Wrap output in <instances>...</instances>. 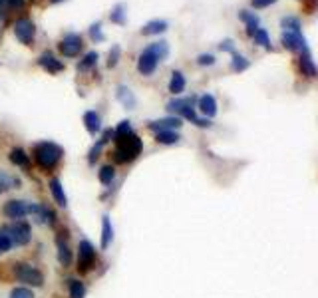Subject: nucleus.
Here are the masks:
<instances>
[{
	"mask_svg": "<svg viewBox=\"0 0 318 298\" xmlns=\"http://www.w3.org/2000/svg\"><path fill=\"white\" fill-rule=\"evenodd\" d=\"M167 56H169V44L163 42V40L161 42H153V44H149L141 52V56L137 60V68H139V72L143 76H152L157 70L159 62L165 60Z\"/></svg>",
	"mask_w": 318,
	"mask_h": 298,
	"instance_id": "nucleus-1",
	"label": "nucleus"
},
{
	"mask_svg": "<svg viewBox=\"0 0 318 298\" xmlns=\"http://www.w3.org/2000/svg\"><path fill=\"white\" fill-rule=\"evenodd\" d=\"M114 141L118 143V147L114 151V159H116L118 163H129V161H134L137 155L141 153V149H143L141 137L136 135L134 132L123 135L120 139H114Z\"/></svg>",
	"mask_w": 318,
	"mask_h": 298,
	"instance_id": "nucleus-2",
	"label": "nucleus"
},
{
	"mask_svg": "<svg viewBox=\"0 0 318 298\" xmlns=\"http://www.w3.org/2000/svg\"><path fill=\"white\" fill-rule=\"evenodd\" d=\"M34 157L38 165L46 169V171H52L58 161L62 159V147L52 143V141H42V143H36L34 145Z\"/></svg>",
	"mask_w": 318,
	"mask_h": 298,
	"instance_id": "nucleus-3",
	"label": "nucleus"
},
{
	"mask_svg": "<svg viewBox=\"0 0 318 298\" xmlns=\"http://www.w3.org/2000/svg\"><path fill=\"white\" fill-rule=\"evenodd\" d=\"M6 237L12 240V245H28L30 243V238H32V227L26 221H14V223H10V225H6V227H2L0 229Z\"/></svg>",
	"mask_w": 318,
	"mask_h": 298,
	"instance_id": "nucleus-4",
	"label": "nucleus"
},
{
	"mask_svg": "<svg viewBox=\"0 0 318 298\" xmlns=\"http://www.w3.org/2000/svg\"><path fill=\"white\" fill-rule=\"evenodd\" d=\"M40 209V205H36V203H32V201H20V199H14V201H8V203H4V207H2V213H4V217H8V219H22V217H34L36 215V211Z\"/></svg>",
	"mask_w": 318,
	"mask_h": 298,
	"instance_id": "nucleus-5",
	"label": "nucleus"
},
{
	"mask_svg": "<svg viewBox=\"0 0 318 298\" xmlns=\"http://www.w3.org/2000/svg\"><path fill=\"white\" fill-rule=\"evenodd\" d=\"M93 267H96V249L88 238H82L78 245V270L86 274Z\"/></svg>",
	"mask_w": 318,
	"mask_h": 298,
	"instance_id": "nucleus-6",
	"label": "nucleus"
},
{
	"mask_svg": "<svg viewBox=\"0 0 318 298\" xmlns=\"http://www.w3.org/2000/svg\"><path fill=\"white\" fill-rule=\"evenodd\" d=\"M14 276L20 283L30 284V286H42L44 284V274L28 263H18L14 267Z\"/></svg>",
	"mask_w": 318,
	"mask_h": 298,
	"instance_id": "nucleus-7",
	"label": "nucleus"
},
{
	"mask_svg": "<svg viewBox=\"0 0 318 298\" xmlns=\"http://www.w3.org/2000/svg\"><path fill=\"white\" fill-rule=\"evenodd\" d=\"M14 36L22 44H32L36 36V26L30 18H18L14 22Z\"/></svg>",
	"mask_w": 318,
	"mask_h": 298,
	"instance_id": "nucleus-8",
	"label": "nucleus"
},
{
	"mask_svg": "<svg viewBox=\"0 0 318 298\" xmlns=\"http://www.w3.org/2000/svg\"><path fill=\"white\" fill-rule=\"evenodd\" d=\"M280 42H283V46H285L287 50H290V52L310 54V50H308V44H306V40H304L303 32H301V34H294V32H283Z\"/></svg>",
	"mask_w": 318,
	"mask_h": 298,
	"instance_id": "nucleus-9",
	"label": "nucleus"
},
{
	"mask_svg": "<svg viewBox=\"0 0 318 298\" xmlns=\"http://www.w3.org/2000/svg\"><path fill=\"white\" fill-rule=\"evenodd\" d=\"M82 48H84V42L78 34H66L60 42V54L64 58H76L82 52Z\"/></svg>",
	"mask_w": 318,
	"mask_h": 298,
	"instance_id": "nucleus-10",
	"label": "nucleus"
},
{
	"mask_svg": "<svg viewBox=\"0 0 318 298\" xmlns=\"http://www.w3.org/2000/svg\"><path fill=\"white\" fill-rule=\"evenodd\" d=\"M181 125H183L181 118H173V116H171V118H163V119H157V121H152L147 127L157 134V132H167V129H173V132H175V129H179Z\"/></svg>",
	"mask_w": 318,
	"mask_h": 298,
	"instance_id": "nucleus-11",
	"label": "nucleus"
},
{
	"mask_svg": "<svg viewBox=\"0 0 318 298\" xmlns=\"http://www.w3.org/2000/svg\"><path fill=\"white\" fill-rule=\"evenodd\" d=\"M38 64L44 68L46 72H50V74H58V72H62V70H64V64H62L58 58H54L50 52L42 54V56L38 58Z\"/></svg>",
	"mask_w": 318,
	"mask_h": 298,
	"instance_id": "nucleus-12",
	"label": "nucleus"
},
{
	"mask_svg": "<svg viewBox=\"0 0 318 298\" xmlns=\"http://www.w3.org/2000/svg\"><path fill=\"white\" fill-rule=\"evenodd\" d=\"M56 249H58V260L62 267H70L72 265V251L70 245L66 243L64 237H56Z\"/></svg>",
	"mask_w": 318,
	"mask_h": 298,
	"instance_id": "nucleus-13",
	"label": "nucleus"
},
{
	"mask_svg": "<svg viewBox=\"0 0 318 298\" xmlns=\"http://www.w3.org/2000/svg\"><path fill=\"white\" fill-rule=\"evenodd\" d=\"M199 109H201V114H205L207 118L217 116V100L213 98L211 94L201 96V98H199Z\"/></svg>",
	"mask_w": 318,
	"mask_h": 298,
	"instance_id": "nucleus-14",
	"label": "nucleus"
},
{
	"mask_svg": "<svg viewBox=\"0 0 318 298\" xmlns=\"http://www.w3.org/2000/svg\"><path fill=\"white\" fill-rule=\"evenodd\" d=\"M298 68H301V74L306 76V78H316L318 76V68L314 66L310 54H301V58H298Z\"/></svg>",
	"mask_w": 318,
	"mask_h": 298,
	"instance_id": "nucleus-15",
	"label": "nucleus"
},
{
	"mask_svg": "<svg viewBox=\"0 0 318 298\" xmlns=\"http://www.w3.org/2000/svg\"><path fill=\"white\" fill-rule=\"evenodd\" d=\"M116 96H118V100H120L121 105H123L125 109H134V107H136V96H134V91H132L129 88H125V86H118Z\"/></svg>",
	"mask_w": 318,
	"mask_h": 298,
	"instance_id": "nucleus-16",
	"label": "nucleus"
},
{
	"mask_svg": "<svg viewBox=\"0 0 318 298\" xmlns=\"http://www.w3.org/2000/svg\"><path fill=\"white\" fill-rule=\"evenodd\" d=\"M50 191H52V197H54V201L60 205V207H66L68 205V199H66V193H64V189H62V183L60 179H50Z\"/></svg>",
	"mask_w": 318,
	"mask_h": 298,
	"instance_id": "nucleus-17",
	"label": "nucleus"
},
{
	"mask_svg": "<svg viewBox=\"0 0 318 298\" xmlns=\"http://www.w3.org/2000/svg\"><path fill=\"white\" fill-rule=\"evenodd\" d=\"M167 28H169V24H167L165 20H152V22H147L141 28V34L143 36H155V34H163Z\"/></svg>",
	"mask_w": 318,
	"mask_h": 298,
	"instance_id": "nucleus-18",
	"label": "nucleus"
},
{
	"mask_svg": "<svg viewBox=\"0 0 318 298\" xmlns=\"http://www.w3.org/2000/svg\"><path fill=\"white\" fill-rule=\"evenodd\" d=\"M239 18L247 24V34L249 36H255V32L258 30V16L249 12V10H241L239 12Z\"/></svg>",
	"mask_w": 318,
	"mask_h": 298,
	"instance_id": "nucleus-19",
	"label": "nucleus"
},
{
	"mask_svg": "<svg viewBox=\"0 0 318 298\" xmlns=\"http://www.w3.org/2000/svg\"><path fill=\"white\" fill-rule=\"evenodd\" d=\"M111 240H114V227H111L109 217L104 215V219H102V249H107L111 245Z\"/></svg>",
	"mask_w": 318,
	"mask_h": 298,
	"instance_id": "nucleus-20",
	"label": "nucleus"
},
{
	"mask_svg": "<svg viewBox=\"0 0 318 298\" xmlns=\"http://www.w3.org/2000/svg\"><path fill=\"white\" fill-rule=\"evenodd\" d=\"M84 123H86V129L90 132V135H93L100 132L102 119H100V116H98L96 111H86V114H84Z\"/></svg>",
	"mask_w": 318,
	"mask_h": 298,
	"instance_id": "nucleus-21",
	"label": "nucleus"
},
{
	"mask_svg": "<svg viewBox=\"0 0 318 298\" xmlns=\"http://www.w3.org/2000/svg\"><path fill=\"white\" fill-rule=\"evenodd\" d=\"M36 223L40 225H54V221H56V215H54V211L52 209L44 207V205H40V209L36 211Z\"/></svg>",
	"mask_w": 318,
	"mask_h": 298,
	"instance_id": "nucleus-22",
	"label": "nucleus"
},
{
	"mask_svg": "<svg viewBox=\"0 0 318 298\" xmlns=\"http://www.w3.org/2000/svg\"><path fill=\"white\" fill-rule=\"evenodd\" d=\"M12 187H20V179L8 175L6 171H0V195L10 191Z\"/></svg>",
	"mask_w": 318,
	"mask_h": 298,
	"instance_id": "nucleus-23",
	"label": "nucleus"
},
{
	"mask_svg": "<svg viewBox=\"0 0 318 298\" xmlns=\"http://www.w3.org/2000/svg\"><path fill=\"white\" fill-rule=\"evenodd\" d=\"M183 89H185V76L181 72H173L171 74V82H169V91L171 94H175V96H179Z\"/></svg>",
	"mask_w": 318,
	"mask_h": 298,
	"instance_id": "nucleus-24",
	"label": "nucleus"
},
{
	"mask_svg": "<svg viewBox=\"0 0 318 298\" xmlns=\"http://www.w3.org/2000/svg\"><path fill=\"white\" fill-rule=\"evenodd\" d=\"M10 161L14 165H18V167H30V159H28V155H26V151L20 147H14L12 151H10Z\"/></svg>",
	"mask_w": 318,
	"mask_h": 298,
	"instance_id": "nucleus-25",
	"label": "nucleus"
},
{
	"mask_svg": "<svg viewBox=\"0 0 318 298\" xmlns=\"http://www.w3.org/2000/svg\"><path fill=\"white\" fill-rule=\"evenodd\" d=\"M155 139H157V143H161V145H173V143H177L181 137H179L177 132L167 129V132H157Z\"/></svg>",
	"mask_w": 318,
	"mask_h": 298,
	"instance_id": "nucleus-26",
	"label": "nucleus"
},
{
	"mask_svg": "<svg viewBox=\"0 0 318 298\" xmlns=\"http://www.w3.org/2000/svg\"><path fill=\"white\" fill-rule=\"evenodd\" d=\"M68 290H70V298H86V286L82 281L70 278L68 281Z\"/></svg>",
	"mask_w": 318,
	"mask_h": 298,
	"instance_id": "nucleus-27",
	"label": "nucleus"
},
{
	"mask_svg": "<svg viewBox=\"0 0 318 298\" xmlns=\"http://www.w3.org/2000/svg\"><path fill=\"white\" fill-rule=\"evenodd\" d=\"M109 20L114 22V24H125L127 22V14H125V4H116L114 6V10H111V14H109Z\"/></svg>",
	"mask_w": 318,
	"mask_h": 298,
	"instance_id": "nucleus-28",
	"label": "nucleus"
},
{
	"mask_svg": "<svg viewBox=\"0 0 318 298\" xmlns=\"http://www.w3.org/2000/svg\"><path fill=\"white\" fill-rule=\"evenodd\" d=\"M280 26L283 32H294V34H301V20L294 18V16H287L280 20Z\"/></svg>",
	"mask_w": 318,
	"mask_h": 298,
	"instance_id": "nucleus-29",
	"label": "nucleus"
},
{
	"mask_svg": "<svg viewBox=\"0 0 318 298\" xmlns=\"http://www.w3.org/2000/svg\"><path fill=\"white\" fill-rule=\"evenodd\" d=\"M233 56V60H231V70L233 72H245L249 66H251V62L245 58V56H241V54H231Z\"/></svg>",
	"mask_w": 318,
	"mask_h": 298,
	"instance_id": "nucleus-30",
	"label": "nucleus"
},
{
	"mask_svg": "<svg viewBox=\"0 0 318 298\" xmlns=\"http://www.w3.org/2000/svg\"><path fill=\"white\" fill-rule=\"evenodd\" d=\"M187 105H193V100L189 98V100H171L169 104H167V111H175V114H181L183 109L187 107Z\"/></svg>",
	"mask_w": 318,
	"mask_h": 298,
	"instance_id": "nucleus-31",
	"label": "nucleus"
},
{
	"mask_svg": "<svg viewBox=\"0 0 318 298\" xmlns=\"http://www.w3.org/2000/svg\"><path fill=\"white\" fill-rule=\"evenodd\" d=\"M100 183L102 185H109L111 181H114V177H116V169L111 167V165H104L102 169H100Z\"/></svg>",
	"mask_w": 318,
	"mask_h": 298,
	"instance_id": "nucleus-32",
	"label": "nucleus"
},
{
	"mask_svg": "<svg viewBox=\"0 0 318 298\" xmlns=\"http://www.w3.org/2000/svg\"><path fill=\"white\" fill-rule=\"evenodd\" d=\"M96 62H98V52H90V54H86L84 60L78 64V70L80 72H86V70H90V68L96 66Z\"/></svg>",
	"mask_w": 318,
	"mask_h": 298,
	"instance_id": "nucleus-33",
	"label": "nucleus"
},
{
	"mask_svg": "<svg viewBox=\"0 0 318 298\" xmlns=\"http://www.w3.org/2000/svg\"><path fill=\"white\" fill-rule=\"evenodd\" d=\"M253 38H255V42H257L258 46H263V48H267V50L273 48V46H271V38H269V32L265 28H258Z\"/></svg>",
	"mask_w": 318,
	"mask_h": 298,
	"instance_id": "nucleus-34",
	"label": "nucleus"
},
{
	"mask_svg": "<svg viewBox=\"0 0 318 298\" xmlns=\"http://www.w3.org/2000/svg\"><path fill=\"white\" fill-rule=\"evenodd\" d=\"M120 56H121V48L118 44L111 46V50H109V56H107V68H116L118 66V62H120Z\"/></svg>",
	"mask_w": 318,
	"mask_h": 298,
	"instance_id": "nucleus-35",
	"label": "nucleus"
},
{
	"mask_svg": "<svg viewBox=\"0 0 318 298\" xmlns=\"http://www.w3.org/2000/svg\"><path fill=\"white\" fill-rule=\"evenodd\" d=\"M104 145H106V141H104V139H100V141H98V143L90 149V155H88V161H90V165H93L96 161H98V157H100V153H102Z\"/></svg>",
	"mask_w": 318,
	"mask_h": 298,
	"instance_id": "nucleus-36",
	"label": "nucleus"
},
{
	"mask_svg": "<svg viewBox=\"0 0 318 298\" xmlns=\"http://www.w3.org/2000/svg\"><path fill=\"white\" fill-rule=\"evenodd\" d=\"M90 36L93 42H102L104 40V34H102V26H100V22H96V24H91L90 26Z\"/></svg>",
	"mask_w": 318,
	"mask_h": 298,
	"instance_id": "nucleus-37",
	"label": "nucleus"
},
{
	"mask_svg": "<svg viewBox=\"0 0 318 298\" xmlns=\"http://www.w3.org/2000/svg\"><path fill=\"white\" fill-rule=\"evenodd\" d=\"M10 298H34V294H32V290H28V288L18 286V288H14L10 292Z\"/></svg>",
	"mask_w": 318,
	"mask_h": 298,
	"instance_id": "nucleus-38",
	"label": "nucleus"
},
{
	"mask_svg": "<svg viewBox=\"0 0 318 298\" xmlns=\"http://www.w3.org/2000/svg\"><path fill=\"white\" fill-rule=\"evenodd\" d=\"M12 247H14V245H12V240H10V238H8L6 235H4V233H2V231H0V254L6 253V251H10Z\"/></svg>",
	"mask_w": 318,
	"mask_h": 298,
	"instance_id": "nucleus-39",
	"label": "nucleus"
},
{
	"mask_svg": "<svg viewBox=\"0 0 318 298\" xmlns=\"http://www.w3.org/2000/svg\"><path fill=\"white\" fill-rule=\"evenodd\" d=\"M197 64L199 66H213L215 64V56L213 54H199Z\"/></svg>",
	"mask_w": 318,
	"mask_h": 298,
	"instance_id": "nucleus-40",
	"label": "nucleus"
},
{
	"mask_svg": "<svg viewBox=\"0 0 318 298\" xmlns=\"http://www.w3.org/2000/svg\"><path fill=\"white\" fill-rule=\"evenodd\" d=\"M219 48H221V52H229V54H235V42H233V40H223V42L219 44Z\"/></svg>",
	"mask_w": 318,
	"mask_h": 298,
	"instance_id": "nucleus-41",
	"label": "nucleus"
},
{
	"mask_svg": "<svg viewBox=\"0 0 318 298\" xmlns=\"http://www.w3.org/2000/svg\"><path fill=\"white\" fill-rule=\"evenodd\" d=\"M274 2H276V0H251L253 8H267V6H271Z\"/></svg>",
	"mask_w": 318,
	"mask_h": 298,
	"instance_id": "nucleus-42",
	"label": "nucleus"
},
{
	"mask_svg": "<svg viewBox=\"0 0 318 298\" xmlns=\"http://www.w3.org/2000/svg\"><path fill=\"white\" fill-rule=\"evenodd\" d=\"M24 6V0H6V8L10 10H20Z\"/></svg>",
	"mask_w": 318,
	"mask_h": 298,
	"instance_id": "nucleus-43",
	"label": "nucleus"
},
{
	"mask_svg": "<svg viewBox=\"0 0 318 298\" xmlns=\"http://www.w3.org/2000/svg\"><path fill=\"white\" fill-rule=\"evenodd\" d=\"M193 123H195L197 127H211V119L209 118H197Z\"/></svg>",
	"mask_w": 318,
	"mask_h": 298,
	"instance_id": "nucleus-44",
	"label": "nucleus"
},
{
	"mask_svg": "<svg viewBox=\"0 0 318 298\" xmlns=\"http://www.w3.org/2000/svg\"><path fill=\"white\" fill-rule=\"evenodd\" d=\"M4 6H6V0H0V16H2V10H4Z\"/></svg>",
	"mask_w": 318,
	"mask_h": 298,
	"instance_id": "nucleus-45",
	"label": "nucleus"
},
{
	"mask_svg": "<svg viewBox=\"0 0 318 298\" xmlns=\"http://www.w3.org/2000/svg\"><path fill=\"white\" fill-rule=\"evenodd\" d=\"M50 2H52V4H56V2H64V0H50Z\"/></svg>",
	"mask_w": 318,
	"mask_h": 298,
	"instance_id": "nucleus-46",
	"label": "nucleus"
}]
</instances>
